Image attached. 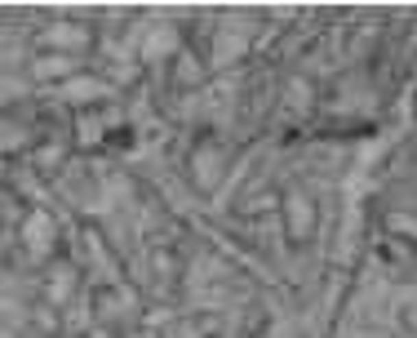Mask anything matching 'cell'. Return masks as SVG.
Wrapping results in <instances>:
<instances>
[{
    "label": "cell",
    "instance_id": "1",
    "mask_svg": "<svg viewBox=\"0 0 417 338\" xmlns=\"http://www.w3.org/2000/svg\"><path fill=\"white\" fill-rule=\"evenodd\" d=\"M27 245L32 249H49V240H53V223L45 218V214H32V223H27Z\"/></svg>",
    "mask_w": 417,
    "mask_h": 338
},
{
    "label": "cell",
    "instance_id": "2",
    "mask_svg": "<svg viewBox=\"0 0 417 338\" xmlns=\"http://www.w3.org/2000/svg\"><path fill=\"white\" fill-rule=\"evenodd\" d=\"M45 41H49V45H80L84 36L75 32V27H49V36H45Z\"/></svg>",
    "mask_w": 417,
    "mask_h": 338
}]
</instances>
